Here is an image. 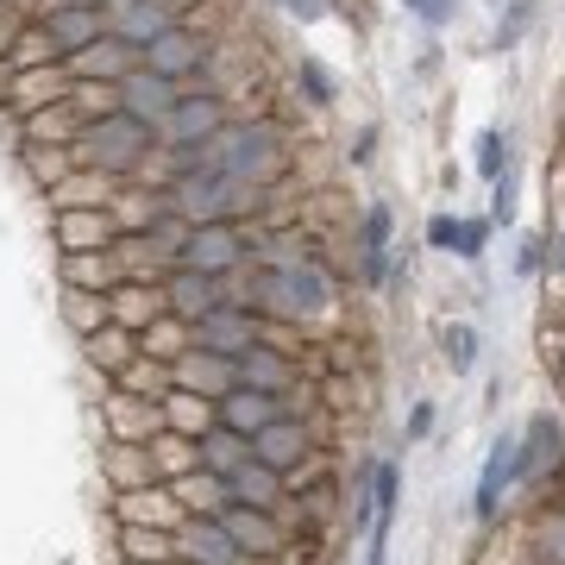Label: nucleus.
<instances>
[{
    "instance_id": "nucleus-1",
    "label": "nucleus",
    "mask_w": 565,
    "mask_h": 565,
    "mask_svg": "<svg viewBox=\"0 0 565 565\" xmlns=\"http://www.w3.org/2000/svg\"><path fill=\"white\" fill-rule=\"evenodd\" d=\"M76 163L82 170H102V177H139L145 158L158 151V126L132 120L126 107H114V114H102V120H88L76 132Z\"/></svg>"
},
{
    "instance_id": "nucleus-2",
    "label": "nucleus",
    "mask_w": 565,
    "mask_h": 565,
    "mask_svg": "<svg viewBox=\"0 0 565 565\" xmlns=\"http://www.w3.org/2000/svg\"><path fill=\"white\" fill-rule=\"evenodd\" d=\"M252 308L264 315H282V321H315L333 308V282L315 258H289V264H270L252 277Z\"/></svg>"
},
{
    "instance_id": "nucleus-3",
    "label": "nucleus",
    "mask_w": 565,
    "mask_h": 565,
    "mask_svg": "<svg viewBox=\"0 0 565 565\" xmlns=\"http://www.w3.org/2000/svg\"><path fill=\"white\" fill-rule=\"evenodd\" d=\"M163 195L189 226H202V221H239L245 207H258V182H239L226 170H182V177H170Z\"/></svg>"
},
{
    "instance_id": "nucleus-4",
    "label": "nucleus",
    "mask_w": 565,
    "mask_h": 565,
    "mask_svg": "<svg viewBox=\"0 0 565 565\" xmlns=\"http://www.w3.org/2000/svg\"><path fill=\"white\" fill-rule=\"evenodd\" d=\"M207 170H226L239 182H264L282 170V132L270 120H239V126H221L207 139Z\"/></svg>"
},
{
    "instance_id": "nucleus-5",
    "label": "nucleus",
    "mask_w": 565,
    "mask_h": 565,
    "mask_svg": "<svg viewBox=\"0 0 565 565\" xmlns=\"http://www.w3.org/2000/svg\"><path fill=\"white\" fill-rule=\"evenodd\" d=\"M252 258V245H245V233L233 221H202L189 226V239H182V258L189 270H207V277H233L239 264Z\"/></svg>"
},
{
    "instance_id": "nucleus-6",
    "label": "nucleus",
    "mask_w": 565,
    "mask_h": 565,
    "mask_svg": "<svg viewBox=\"0 0 565 565\" xmlns=\"http://www.w3.org/2000/svg\"><path fill=\"white\" fill-rule=\"evenodd\" d=\"M39 25L51 32V44H57L63 57H76V51H88L102 32H114L107 7H95V0H51Z\"/></svg>"
},
{
    "instance_id": "nucleus-7",
    "label": "nucleus",
    "mask_w": 565,
    "mask_h": 565,
    "mask_svg": "<svg viewBox=\"0 0 565 565\" xmlns=\"http://www.w3.org/2000/svg\"><path fill=\"white\" fill-rule=\"evenodd\" d=\"M170 384H177V390H195V396H207V403H221L226 390L239 384V364L226 359V352L189 345V352H177V359H170Z\"/></svg>"
},
{
    "instance_id": "nucleus-8",
    "label": "nucleus",
    "mask_w": 565,
    "mask_h": 565,
    "mask_svg": "<svg viewBox=\"0 0 565 565\" xmlns=\"http://www.w3.org/2000/svg\"><path fill=\"white\" fill-rule=\"evenodd\" d=\"M139 44H126L120 32H102V39L88 44V51H76V57H63V70H70V82H114L120 88L132 70H139Z\"/></svg>"
},
{
    "instance_id": "nucleus-9",
    "label": "nucleus",
    "mask_w": 565,
    "mask_h": 565,
    "mask_svg": "<svg viewBox=\"0 0 565 565\" xmlns=\"http://www.w3.org/2000/svg\"><path fill=\"white\" fill-rule=\"evenodd\" d=\"M565 465V427L553 415H534L527 434L515 440V484H541L546 471H559Z\"/></svg>"
},
{
    "instance_id": "nucleus-10",
    "label": "nucleus",
    "mask_w": 565,
    "mask_h": 565,
    "mask_svg": "<svg viewBox=\"0 0 565 565\" xmlns=\"http://www.w3.org/2000/svg\"><path fill=\"white\" fill-rule=\"evenodd\" d=\"M189 333H195V345H207V352H226V359H239L245 345L258 340V308H207L202 321H189Z\"/></svg>"
},
{
    "instance_id": "nucleus-11",
    "label": "nucleus",
    "mask_w": 565,
    "mask_h": 565,
    "mask_svg": "<svg viewBox=\"0 0 565 565\" xmlns=\"http://www.w3.org/2000/svg\"><path fill=\"white\" fill-rule=\"evenodd\" d=\"M177 559H189V565H239V541L226 534L221 515H182Z\"/></svg>"
},
{
    "instance_id": "nucleus-12",
    "label": "nucleus",
    "mask_w": 565,
    "mask_h": 565,
    "mask_svg": "<svg viewBox=\"0 0 565 565\" xmlns=\"http://www.w3.org/2000/svg\"><path fill=\"white\" fill-rule=\"evenodd\" d=\"M163 302H170V315H177V321H202L207 308L226 302V277H207V270L177 264V270L163 277Z\"/></svg>"
},
{
    "instance_id": "nucleus-13",
    "label": "nucleus",
    "mask_w": 565,
    "mask_h": 565,
    "mask_svg": "<svg viewBox=\"0 0 565 565\" xmlns=\"http://www.w3.org/2000/svg\"><path fill=\"white\" fill-rule=\"evenodd\" d=\"M182 102V82H170V76H158V70H132V76L120 82V107L132 114V120H145V126H163V114Z\"/></svg>"
},
{
    "instance_id": "nucleus-14",
    "label": "nucleus",
    "mask_w": 565,
    "mask_h": 565,
    "mask_svg": "<svg viewBox=\"0 0 565 565\" xmlns=\"http://www.w3.org/2000/svg\"><path fill=\"white\" fill-rule=\"evenodd\" d=\"M221 126H226V114H221V102H214V95H182V102L163 114L158 139L163 145H202V139H214Z\"/></svg>"
},
{
    "instance_id": "nucleus-15",
    "label": "nucleus",
    "mask_w": 565,
    "mask_h": 565,
    "mask_svg": "<svg viewBox=\"0 0 565 565\" xmlns=\"http://www.w3.org/2000/svg\"><path fill=\"white\" fill-rule=\"evenodd\" d=\"M158 315H170L163 282H114V289H107V321L126 327V333H145Z\"/></svg>"
},
{
    "instance_id": "nucleus-16",
    "label": "nucleus",
    "mask_w": 565,
    "mask_h": 565,
    "mask_svg": "<svg viewBox=\"0 0 565 565\" xmlns=\"http://www.w3.org/2000/svg\"><path fill=\"white\" fill-rule=\"evenodd\" d=\"M114 509H120V522H139V527H163V534H177L182 515L189 509L177 503V490H158V484H132L114 497Z\"/></svg>"
},
{
    "instance_id": "nucleus-17",
    "label": "nucleus",
    "mask_w": 565,
    "mask_h": 565,
    "mask_svg": "<svg viewBox=\"0 0 565 565\" xmlns=\"http://www.w3.org/2000/svg\"><path fill=\"white\" fill-rule=\"evenodd\" d=\"M139 57H145V70H158V76L182 82V76H195V70L207 63V44L195 39V32H182V25H170L163 39H151V44H145Z\"/></svg>"
},
{
    "instance_id": "nucleus-18",
    "label": "nucleus",
    "mask_w": 565,
    "mask_h": 565,
    "mask_svg": "<svg viewBox=\"0 0 565 565\" xmlns=\"http://www.w3.org/2000/svg\"><path fill=\"white\" fill-rule=\"evenodd\" d=\"M277 415H282L277 396H264V390H252V384H233L221 403H214V422L233 427V434H245V440H252V434H264Z\"/></svg>"
},
{
    "instance_id": "nucleus-19",
    "label": "nucleus",
    "mask_w": 565,
    "mask_h": 565,
    "mask_svg": "<svg viewBox=\"0 0 565 565\" xmlns=\"http://www.w3.org/2000/svg\"><path fill=\"white\" fill-rule=\"evenodd\" d=\"M396 497H403V471H396V465H377V471H371V553H364L371 565H384L390 522H396Z\"/></svg>"
},
{
    "instance_id": "nucleus-20",
    "label": "nucleus",
    "mask_w": 565,
    "mask_h": 565,
    "mask_svg": "<svg viewBox=\"0 0 565 565\" xmlns=\"http://www.w3.org/2000/svg\"><path fill=\"white\" fill-rule=\"evenodd\" d=\"M221 522H226V534L239 541V553H252V559H270L282 546V534H277V522H270V509H252V503H226L221 509Z\"/></svg>"
},
{
    "instance_id": "nucleus-21",
    "label": "nucleus",
    "mask_w": 565,
    "mask_h": 565,
    "mask_svg": "<svg viewBox=\"0 0 565 565\" xmlns=\"http://www.w3.org/2000/svg\"><path fill=\"white\" fill-rule=\"evenodd\" d=\"M57 245L63 252H102V245H114V214L107 207H63Z\"/></svg>"
},
{
    "instance_id": "nucleus-22",
    "label": "nucleus",
    "mask_w": 565,
    "mask_h": 565,
    "mask_svg": "<svg viewBox=\"0 0 565 565\" xmlns=\"http://www.w3.org/2000/svg\"><path fill=\"white\" fill-rule=\"evenodd\" d=\"M252 459L270 465V471H289V465H302L308 459V434L289 415H277V422L264 427V434H252Z\"/></svg>"
},
{
    "instance_id": "nucleus-23",
    "label": "nucleus",
    "mask_w": 565,
    "mask_h": 565,
    "mask_svg": "<svg viewBox=\"0 0 565 565\" xmlns=\"http://www.w3.org/2000/svg\"><path fill=\"white\" fill-rule=\"evenodd\" d=\"M177 25V0H132V7H120L114 13V32H120L126 44H151V39H163Z\"/></svg>"
},
{
    "instance_id": "nucleus-24",
    "label": "nucleus",
    "mask_w": 565,
    "mask_h": 565,
    "mask_svg": "<svg viewBox=\"0 0 565 565\" xmlns=\"http://www.w3.org/2000/svg\"><path fill=\"white\" fill-rule=\"evenodd\" d=\"M114 282H120L114 245H102V252H63V289H95V296H107Z\"/></svg>"
},
{
    "instance_id": "nucleus-25",
    "label": "nucleus",
    "mask_w": 565,
    "mask_h": 565,
    "mask_svg": "<svg viewBox=\"0 0 565 565\" xmlns=\"http://www.w3.org/2000/svg\"><path fill=\"white\" fill-rule=\"evenodd\" d=\"M158 408H163V427H170V434H189V440H202L207 427H214V403H207V396H195V390H163L158 396Z\"/></svg>"
},
{
    "instance_id": "nucleus-26",
    "label": "nucleus",
    "mask_w": 565,
    "mask_h": 565,
    "mask_svg": "<svg viewBox=\"0 0 565 565\" xmlns=\"http://www.w3.org/2000/svg\"><path fill=\"white\" fill-rule=\"evenodd\" d=\"M509 484H515V440H497L484 459V478H478V522H497Z\"/></svg>"
},
{
    "instance_id": "nucleus-27",
    "label": "nucleus",
    "mask_w": 565,
    "mask_h": 565,
    "mask_svg": "<svg viewBox=\"0 0 565 565\" xmlns=\"http://www.w3.org/2000/svg\"><path fill=\"white\" fill-rule=\"evenodd\" d=\"M177 503L189 509V515H221V509L233 503V490H226L221 471L195 465V471H182V478H177Z\"/></svg>"
},
{
    "instance_id": "nucleus-28",
    "label": "nucleus",
    "mask_w": 565,
    "mask_h": 565,
    "mask_svg": "<svg viewBox=\"0 0 565 565\" xmlns=\"http://www.w3.org/2000/svg\"><path fill=\"white\" fill-rule=\"evenodd\" d=\"M226 490H233V503H252V509H277L282 503V471H270V465L245 459L233 478H226Z\"/></svg>"
},
{
    "instance_id": "nucleus-29",
    "label": "nucleus",
    "mask_w": 565,
    "mask_h": 565,
    "mask_svg": "<svg viewBox=\"0 0 565 565\" xmlns=\"http://www.w3.org/2000/svg\"><path fill=\"white\" fill-rule=\"evenodd\" d=\"M239 384H252V390H264V396H277V390H289V359H282V352H270V345H245L239 359Z\"/></svg>"
},
{
    "instance_id": "nucleus-30",
    "label": "nucleus",
    "mask_w": 565,
    "mask_h": 565,
    "mask_svg": "<svg viewBox=\"0 0 565 565\" xmlns=\"http://www.w3.org/2000/svg\"><path fill=\"white\" fill-rule=\"evenodd\" d=\"M359 264H364V277H371V282H384V270H390V207H384V202H371V207H364Z\"/></svg>"
},
{
    "instance_id": "nucleus-31",
    "label": "nucleus",
    "mask_w": 565,
    "mask_h": 565,
    "mask_svg": "<svg viewBox=\"0 0 565 565\" xmlns=\"http://www.w3.org/2000/svg\"><path fill=\"white\" fill-rule=\"evenodd\" d=\"M195 452H202V465L207 471H221V478H233V471H239L245 459H252V440H245V434H233V427H207L202 440H195Z\"/></svg>"
},
{
    "instance_id": "nucleus-32",
    "label": "nucleus",
    "mask_w": 565,
    "mask_h": 565,
    "mask_svg": "<svg viewBox=\"0 0 565 565\" xmlns=\"http://www.w3.org/2000/svg\"><path fill=\"white\" fill-rule=\"evenodd\" d=\"M145 452H151V478H182V471H195L202 465V452H195V440L189 434H170V427H158L151 440H145Z\"/></svg>"
},
{
    "instance_id": "nucleus-33",
    "label": "nucleus",
    "mask_w": 565,
    "mask_h": 565,
    "mask_svg": "<svg viewBox=\"0 0 565 565\" xmlns=\"http://www.w3.org/2000/svg\"><path fill=\"white\" fill-rule=\"evenodd\" d=\"M107 189H114V177H102V170H70V177L57 182V189H51V207H107Z\"/></svg>"
},
{
    "instance_id": "nucleus-34",
    "label": "nucleus",
    "mask_w": 565,
    "mask_h": 565,
    "mask_svg": "<svg viewBox=\"0 0 565 565\" xmlns=\"http://www.w3.org/2000/svg\"><path fill=\"white\" fill-rule=\"evenodd\" d=\"M20 163L32 170V182H39L44 195H51V189L76 170V151H70V145H20Z\"/></svg>"
},
{
    "instance_id": "nucleus-35",
    "label": "nucleus",
    "mask_w": 565,
    "mask_h": 565,
    "mask_svg": "<svg viewBox=\"0 0 565 565\" xmlns=\"http://www.w3.org/2000/svg\"><path fill=\"white\" fill-rule=\"evenodd\" d=\"M82 345H88V359L102 364V371H114V377H120L126 364L139 359V333H126V327H114V321H107L102 333H88Z\"/></svg>"
},
{
    "instance_id": "nucleus-36",
    "label": "nucleus",
    "mask_w": 565,
    "mask_h": 565,
    "mask_svg": "<svg viewBox=\"0 0 565 565\" xmlns=\"http://www.w3.org/2000/svg\"><path fill=\"white\" fill-rule=\"evenodd\" d=\"M7 63H13V76H20V70H44V63H63V51L51 44V32H44V25L32 20V25H20V39L7 44Z\"/></svg>"
},
{
    "instance_id": "nucleus-37",
    "label": "nucleus",
    "mask_w": 565,
    "mask_h": 565,
    "mask_svg": "<svg viewBox=\"0 0 565 565\" xmlns=\"http://www.w3.org/2000/svg\"><path fill=\"white\" fill-rule=\"evenodd\" d=\"M120 390H126V396H145V403H158L163 390H170V364L151 359V352H139V359L120 371Z\"/></svg>"
},
{
    "instance_id": "nucleus-38",
    "label": "nucleus",
    "mask_w": 565,
    "mask_h": 565,
    "mask_svg": "<svg viewBox=\"0 0 565 565\" xmlns=\"http://www.w3.org/2000/svg\"><path fill=\"white\" fill-rule=\"evenodd\" d=\"M63 321L76 327L82 340L102 333L107 327V296H95V289H63Z\"/></svg>"
},
{
    "instance_id": "nucleus-39",
    "label": "nucleus",
    "mask_w": 565,
    "mask_h": 565,
    "mask_svg": "<svg viewBox=\"0 0 565 565\" xmlns=\"http://www.w3.org/2000/svg\"><path fill=\"white\" fill-rule=\"evenodd\" d=\"M120 546H126V559H177V534H163V527L120 522Z\"/></svg>"
},
{
    "instance_id": "nucleus-40",
    "label": "nucleus",
    "mask_w": 565,
    "mask_h": 565,
    "mask_svg": "<svg viewBox=\"0 0 565 565\" xmlns=\"http://www.w3.org/2000/svg\"><path fill=\"white\" fill-rule=\"evenodd\" d=\"M63 102L76 107L82 126H88V120H102V114L120 107V88H114V82H70V95H63Z\"/></svg>"
},
{
    "instance_id": "nucleus-41",
    "label": "nucleus",
    "mask_w": 565,
    "mask_h": 565,
    "mask_svg": "<svg viewBox=\"0 0 565 565\" xmlns=\"http://www.w3.org/2000/svg\"><path fill=\"white\" fill-rule=\"evenodd\" d=\"M440 352H446L452 371H471V364H478V327H465V321L440 327Z\"/></svg>"
},
{
    "instance_id": "nucleus-42",
    "label": "nucleus",
    "mask_w": 565,
    "mask_h": 565,
    "mask_svg": "<svg viewBox=\"0 0 565 565\" xmlns=\"http://www.w3.org/2000/svg\"><path fill=\"white\" fill-rule=\"evenodd\" d=\"M296 82H302V95H308V107H333V76H327L321 63L308 57L302 70H296Z\"/></svg>"
},
{
    "instance_id": "nucleus-43",
    "label": "nucleus",
    "mask_w": 565,
    "mask_h": 565,
    "mask_svg": "<svg viewBox=\"0 0 565 565\" xmlns=\"http://www.w3.org/2000/svg\"><path fill=\"white\" fill-rule=\"evenodd\" d=\"M478 170H484L490 182L503 177V132L490 126V132H478Z\"/></svg>"
},
{
    "instance_id": "nucleus-44",
    "label": "nucleus",
    "mask_w": 565,
    "mask_h": 565,
    "mask_svg": "<svg viewBox=\"0 0 565 565\" xmlns=\"http://www.w3.org/2000/svg\"><path fill=\"white\" fill-rule=\"evenodd\" d=\"M484 239H490L484 221H459V245H452V252H459V258H484Z\"/></svg>"
},
{
    "instance_id": "nucleus-45",
    "label": "nucleus",
    "mask_w": 565,
    "mask_h": 565,
    "mask_svg": "<svg viewBox=\"0 0 565 565\" xmlns=\"http://www.w3.org/2000/svg\"><path fill=\"white\" fill-rule=\"evenodd\" d=\"M408 13H422L427 25H452V13H459V0H403Z\"/></svg>"
},
{
    "instance_id": "nucleus-46",
    "label": "nucleus",
    "mask_w": 565,
    "mask_h": 565,
    "mask_svg": "<svg viewBox=\"0 0 565 565\" xmlns=\"http://www.w3.org/2000/svg\"><path fill=\"white\" fill-rule=\"evenodd\" d=\"M427 245H434V252L459 245V221H452V214H434V221H427Z\"/></svg>"
},
{
    "instance_id": "nucleus-47",
    "label": "nucleus",
    "mask_w": 565,
    "mask_h": 565,
    "mask_svg": "<svg viewBox=\"0 0 565 565\" xmlns=\"http://www.w3.org/2000/svg\"><path fill=\"white\" fill-rule=\"evenodd\" d=\"M282 13H289V20H302V25H315V20H327V7H333V0H277Z\"/></svg>"
},
{
    "instance_id": "nucleus-48",
    "label": "nucleus",
    "mask_w": 565,
    "mask_h": 565,
    "mask_svg": "<svg viewBox=\"0 0 565 565\" xmlns=\"http://www.w3.org/2000/svg\"><path fill=\"white\" fill-rule=\"evenodd\" d=\"M541 264H546V239H527V245H522V258H515V270H522V277H534Z\"/></svg>"
},
{
    "instance_id": "nucleus-49",
    "label": "nucleus",
    "mask_w": 565,
    "mask_h": 565,
    "mask_svg": "<svg viewBox=\"0 0 565 565\" xmlns=\"http://www.w3.org/2000/svg\"><path fill=\"white\" fill-rule=\"evenodd\" d=\"M427 427H434V408H427V403H415V415H408V440H422Z\"/></svg>"
},
{
    "instance_id": "nucleus-50",
    "label": "nucleus",
    "mask_w": 565,
    "mask_h": 565,
    "mask_svg": "<svg viewBox=\"0 0 565 565\" xmlns=\"http://www.w3.org/2000/svg\"><path fill=\"white\" fill-rule=\"evenodd\" d=\"M20 39V25H13V13H7V0H0V57H7V44Z\"/></svg>"
},
{
    "instance_id": "nucleus-51",
    "label": "nucleus",
    "mask_w": 565,
    "mask_h": 565,
    "mask_svg": "<svg viewBox=\"0 0 565 565\" xmlns=\"http://www.w3.org/2000/svg\"><path fill=\"white\" fill-rule=\"evenodd\" d=\"M7 102H13V63L0 57V107H7Z\"/></svg>"
},
{
    "instance_id": "nucleus-52",
    "label": "nucleus",
    "mask_w": 565,
    "mask_h": 565,
    "mask_svg": "<svg viewBox=\"0 0 565 565\" xmlns=\"http://www.w3.org/2000/svg\"><path fill=\"white\" fill-rule=\"evenodd\" d=\"M553 264H559V270H565V239H559V245H553Z\"/></svg>"
},
{
    "instance_id": "nucleus-53",
    "label": "nucleus",
    "mask_w": 565,
    "mask_h": 565,
    "mask_svg": "<svg viewBox=\"0 0 565 565\" xmlns=\"http://www.w3.org/2000/svg\"><path fill=\"white\" fill-rule=\"evenodd\" d=\"M132 565H177V559H132Z\"/></svg>"
}]
</instances>
